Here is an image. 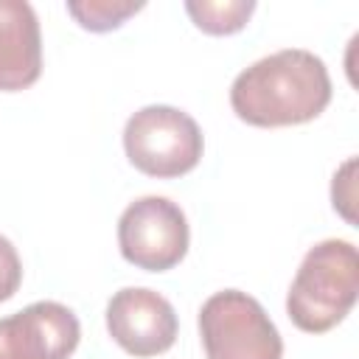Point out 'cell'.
<instances>
[{"label": "cell", "instance_id": "6da1fadb", "mask_svg": "<svg viewBox=\"0 0 359 359\" xmlns=\"http://www.w3.org/2000/svg\"><path fill=\"white\" fill-rule=\"evenodd\" d=\"M331 104L325 62L306 48H283L244 67L230 87L236 118L250 126H297Z\"/></svg>", "mask_w": 359, "mask_h": 359}, {"label": "cell", "instance_id": "7a4b0ae2", "mask_svg": "<svg viewBox=\"0 0 359 359\" xmlns=\"http://www.w3.org/2000/svg\"><path fill=\"white\" fill-rule=\"evenodd\" d=\"M359 294V255L345 238L314 244L289 286L286 314L306 334H325L353 309Z\"/></svg>", "mask_w": 359, "mask_h": 359}, {"label": "cell", "instance_id": "3957f363", "mask_svg": "<svg viewBox=\"0 0 359 359\" xmlns=\"http://www.w3.org/2000/svg\"><path fill=\"white\" fill-rule=\"evenodd\" d=\"M202 132L196 121L168 104L137 109L123 126V151L129 163L157 180H174L196 168L202 160Z\"/></svg>", "mask_w": 359, "mask_h": 359}, {"label": "cell", "instance_id": "277c9868", "mask_svg": "<svg viewBox=\"0 0 359 359\" xmlns=\"http://www.w3.org/2000/svg\"><path fill=\"white\" fill-rule=\"evenodd\" d=\"M199 337L208 359H280L283 339L264 306L238 289L210 294L199 309Z\"/></svg>", "mask_w": 359, "mask_h": 359}, {"label": "cell", "instance_id": "5b68a950", "mask_svg": "<svg viewBox=\"0 0 359 359\" xmlns=\"http://www.w3.org/2000/svg\"><path fill=\"white\" fill-rule=\"evenodd\" d=\"M191 230L182 208L165 196H140L118 219L121 255L146 272L174 269L188 252Z\"/></svg>", "mask_w": 359, "mask_h": 359}, {"label": "cell", "instance_id": "8992f818", "mask_svg": "<svg viewBox=\"0 0 359 359\" xmlns=\"http://www.w3.org/2000/svg\"><path fill=\"white\" fill-rule=\"evenodd\" d=\"M107 331L132 356L165 353L180 331L174 306L154 289L126 286L107 303Z\"/></svg>", "mask_w": 359, "mask_h": 359}, {"label": "cell", "instance_id": "52a82bcc", "mask_svg": "<svg viewBox=\"0 0 359 359\" xmlns=\"http://www.w3.org/2000/svg\"><path fill=\"white\" fill-rule=\"evenodd\" d=\"M79 339V317L56 300L31 303L0 320V359H70Z\"/></svg>", "mask_w": 359, "mask_h": 359}, {"label": "cell", "instance_id": "ba28073f", "mask_svg": "<svg viewBox=\"0 0 359 359\" xmlns=\"http://www.w3.org/2000/svg\"><path fill=\"white\" fill-rule=\"evenodd\" d=\"M42 73L39 20L25 0H0V93L31 87Z\"/></svg>", "mask_w": 359, "mask_h": 359}, {"label": "cell", "instance_id": "9c48e42d", "mask_svg": "<svg viewBox=\"0 0 359 359\" xmlns=\"http://www.w3.org/2000/svg\"><path fill=\"white\" fill-rule=\"evenodd\" d=\"M185 11L199 31L213 36H227L247 25V20L255 11V3L252 0H188Z\"/></svg>", "mask_w": 359, "mask_h": 359}, {"label": "cell", "instance_id": "30bf717a", "mask_svg": "<svg viewBox=\"0 0 359 359\" xmlns=\"http://www.w3.org/2000/svg\"><path fill=\"white\" fill-rule=\"evenodd\" d=\"M143 0H67V14L87 31L104 34L121 28L132 14H137Z\"/></svg>", "mask_w": 359, "mask_h": 359}, {"label": "cell", "instance_id": "8fae6325", "mask_svg": "<svg viewBox=\"0 0 359 359\" xmlns=\"http://www.w3.org/2000/svg\"><path fill=\"white\" fill-rule=\"evenodd\" d=\"M353 171H356V160H345L342 168L334 174V182H331V202H334V210H339L351 224L356 222V213H353V205H356V180H353Z\"/></svg>", "mask_w": 359, "mask_h": 359}, {"label": "cell", "instance_id": "7c38bea8", "mask_svg": "<svg viewBox=\"0 0 359 359\" xmlns=\"http://www.w3.org/2000/svg\"><path fill=\"white\" fill-rule=\"evenodd\" d=\"M20 283H22V264L17 247L6 236H0V303L14 297Z\"/></svg>", "mask_w": 359, "mask_h": 359}]
</instances>
